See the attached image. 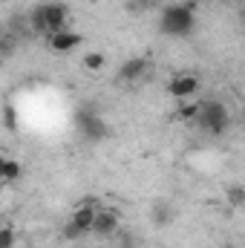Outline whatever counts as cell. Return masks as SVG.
Listing matches in <instances>:
<instances>
[{"instance_id": "6da1fadb", "label": "cell", "mask_w": 245, "mask_h": 248, "mask_svg": "<svg viewBox=\"0 0 245 248\" xmlns=\"http://www.w3.org/2000/svg\"><path fill=\"white\" fill-rule=\"evenodd\" d=\"M66 20H69V9L63 6L61 0L38 3V6H32V12H29V26H32V32H35V35H46V38L55 35V32H61V29H69Z\"/></svg>"}, {"instance_id": "7a4b0ae2", "label": "cell", "mask_w": 245, "mask_h": 248, "mask_svg": "<svg viewBox=\"0 0 245 248\" xmlns=\"http://www.w3.org/2000/svg\"><path fill=\"white\" fill-rule=\"evenodd\" d=\"M159 29L168 38H187L196 29V12L193 3H168L159 15Z\"/></svg>"}, {"instance_id": "3957f363", "label": "cell", "mask_w": 245, "mask_h": 248, "mask_svg": "<svg viewBox=\"0 0 245 248\" xmlns=\"http://www.w3.org/2000/svg\"><path fill=\"white\" fill-rule=\"evenodd\" d=\"M72 124H75V133L84 141L98 144V141L110 139V124H107V119L98 110H92V107H78L75 116H72Z\"/></svg>"}, {"instance_id": "277c9868", "label": "cell", "mask_w": 245, "mask_h": 248, "mask_svg": "<svg viewBox=\"0 0 245 248\" xmlns=\"http://www.w3.org/2000/svg\"><path fill=\"white\" fill-rule=\"evenodd\" d=\"M196 124L208 133V136H225L231 127V113L219 98H205L199 101V119Z\"/></svg>"}, {"instance_id": "5b68a950", "label": "cell", "mask_w": 245, "mask_h": 248, "mask_svg": "<svg viewBox=\"0 0 245 248\" xmlns=\"http://www.w3.org/2000/svg\"><path fill=\"white\" fill-rule=\"evenodd\" d=\"M196 93H199V78L193 72H176L168 81V95L176 101H190Z\"/></svg>"}, {"instance_id": "8992f818", "label": "cell", "mask_w": 245, "mask_h": 248, "mask_svg": "<svg viewBox=\"0 0 245 248\" xmlns=\"http://www.w3.org/2000/svg\"><path fill=\"white\" fill-rule=\"evenodd\" d=\"M98 199H84V202H78L75 208H72V214H69V219L90 237L92 234V222H95V217H98Z\"/></svg>"}, {"instance_id": "52a82bcc", "label": "cell", "mask_w": 245, "mask_h": 248, "mask_svg": "<svg viewBox=\"0 0 245 248\" xmlns=\"http://www.w3.org/2000/svg\"><path fill=\"white\" fill-rule=\"evenodd\" d=\"M119 222H122V217H119V211H113V208H101L98 211V217H95V222H92V237H116L119 234Z\"/></svg>"}, {"instance_id": "ba28073f", "label": "cell", "mask_w": 245, "mask_h": 248, "mask_svg": "<svg viewBox=\"0 0 245 248\" xmlns=\"http://www.w3.org/2000/svg\"><path fill=\"white\" fill-rule=\"evenodd\" d=\"M147 58H141V55H136V58H127V61L119 66V75H116V81L119 84H138L144 75H147Z\"/></svg>"}, {"instance_id": "9c48e42d", "label": "cell", "mask_w": 245, "mask_h": 248, "mask_svg": "<svg viewBox=\"0 0 245 248\" xmlns=\"http://www.w3.org/2000/svg\"><path fill=\"white\" fill-rule=\"evenodd\" d=\"M46 44H49V49H52V52H58V55H69L72 49H78V46H81V35H78V32H72V29H61V32L49 35V38H46Z\"/></svg>"}, {"instance_id": "30bf717a", "label": "cell", "mask_w": 245, "mask_h": 248, "mask_svg": "<svg viewBox=\"0 0 245 248\" xmlns=\"http://www.w3.org/2000/svg\"><path fill=\"white\" fill-rule=\"evenodd\" d=\"M0 176H3V182H15V179H20L23 176V165L17 162V159H3L0 162Z\"/></svg>"}, {"instance_id": "8fae6325", "label": "cell", "mask_w": 245, "mask_h": 248, "mask_svg": "<svg viewBox=\"0 0 245 248\" xmlns=\"http://www.w3.org/2000/svg\"><path fill=\"white\" fill-rule=\"evenodd\" d=\"M176 119H179V122H193V124H196V119H199V104H190V101H179Z\"/></svg>"}, {"instance_id": "7c38bea8", "label": "cell", "mask_w": 245, "mask_h": 248, "mask_svg": "<svg viewBox=\"0 0 245 248\" xmlns=\"http://www.w3.org/2000/svg\"><path fill=\"white\" fill-rule=\"evenodd\" d=\"M225 199H228L231 208H243L245 205V187L243 185H231L228 190H225Z\"/></svg>"}, {"instance_id": "4fadbf2b", "label": "cell", "mask_w": 245, "mask_h": 248, "mask_svg": "<svg viewBox=\"0 0 245 248\" xmlns=\"http://www.w3.org/2000/svg\"><path fill=\"white\" fill-rule=\"evenodd\" d=\"M104 63H107V55H104V52H87V55H84V66L92 69V72L104 69Z\"/></svg>"}, {"instance_id": "5bb4252c", "label": "cell", "mask_w": 245, "mask_h": 248, "mask_svg": "<svg viewBox=\"0 0 245 248\" xmlns=\"http://www.w3.org/2000/svg\"><path fill=\"white\" fill-rule=\"evenodd\" d=\"M61 234H63V240H69V243H75V240H84V237H87V234H84V231H81V228H78V225L72 222V219H69V222L63 225Z\"/></svg>"}, {"instance_id": "9a60e30c", "label": "cell", "mask_w": 245, "mask_h": 248, "mask_svg": "<svg viewBox=\"0 0 245 248\" xmlns=\"http://www.w3.org/2000/svg\"><path fill=\"white\" fill-rule=\"evenodd\" d=\"M3 127H6L9 133H15V127H17V113H15V107H12V104H6V107H3Z\"/></svg>"}, {"instance_id": "2e32d148", "label": "cell", "mask_w": 245, "mask_h": 248, "mask_svg": "<svg viewBox=\"0 0 245 248\" xmlns=\"http://www.w3.org/2000/svg\"><path fill=\"white\" fill-rule=\"evenodd\" d=\"M170 222V208L168 205H156L153 208V225H168Z\"/></svg>"}, {"instance_id": "e0dca14e", "label": "cell", "mask_w": 245, "mask_h": 248, "mask_svg": "<svg viewBox=\"0 0 245 248\" xmlns=\"http://www.w3.org/2000/svg\"><path fill=\"white\" fill-rule=\"evenodd\" d=\"M15 246V231H12V225H3L0 228V248H12Z\"/></svg>"}, {"instance_id": "ac0fdd59", "label": "cell", "mask_w": 245, "mask_h": 248, "mask_svg": "<svg viewBox=\"0 0 245 248\" xmlns=\"http://www.w3.org/2000/svg\"><path fill=\"white\" fill-rule=\"evenodd\" d=\"M122 248H136V243H133V237H130V234H124V237H122Z\"/></svg>"}]
</instances>
